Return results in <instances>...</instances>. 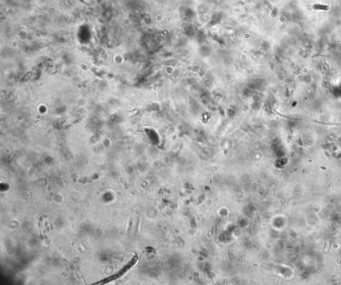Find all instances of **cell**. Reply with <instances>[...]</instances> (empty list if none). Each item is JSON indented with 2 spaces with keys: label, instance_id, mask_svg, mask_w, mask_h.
<instances>
[{
  "label": "cell",
  "instance_id": "6da1fadb",
  "mask_svg": "<svg viewBox=\"0 0 341 285\" xmlns=\"http://www.w3.org/2000/svg\"><path fill=\"white\" fill-rule=\"evenodd\" d=\"M137 261H138V257H137V255H133V257H132V258L130 259V261H128V263H126V264L125 265V266H123V267L121 268L120 270H118L116 273H115L114 275L110 276L109 277L106 278V279L100 281V282L96 283V284H107V283L111 282V281L120 279V278H122L123 276L126 275V274L129 271V270L131 269V268L133 267L135 264H136Z\"/></svg>",
  "mask_w": 341,
  "mask_h": 285
}]
</instances>
